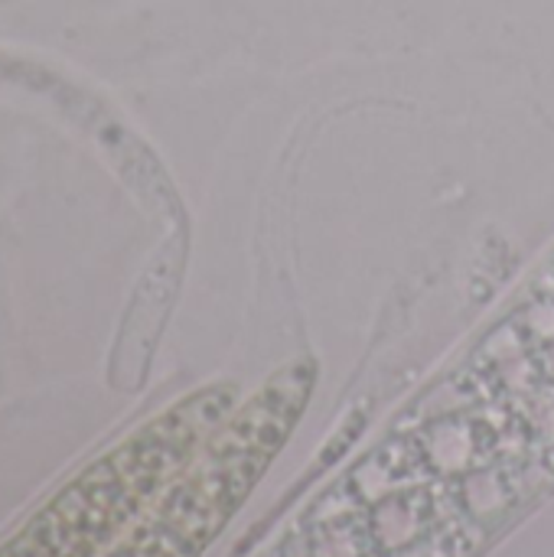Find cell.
<instances>
[{"mask_svg":"<svg viewBox=\"0 0 554 557\" xmlns=\"http://www.w3.org/2000/svg\"><path fill=\"white\" fill-rule=\"evenodd\" d=\"M238 408L235 385H209L157 414L39 509L0 557H95L176 480Z\"/></svg>","mask_w":554,"mask_h":557,"instance_id":"6da1fadb","label":"cell"},{"mask_svg":"<svg viewBox=\"0 0 554 557\" xmlns=\"http://www.w3.org/2000/svg\"><path fill=\"white\" fill-rule=\"evenodd\" d=\"M313 385V359H297L278 369L268 385L225 418L153 512L144 516L140 525L104 557L202 555L294 434Z\"/></svg>","mask_w":554,"mask_h":557,"instance_id":"7a4b0ae2","label":"cell"}]
</instances>
